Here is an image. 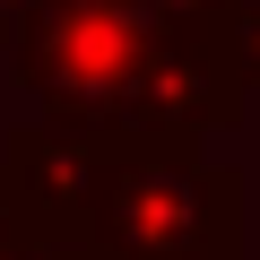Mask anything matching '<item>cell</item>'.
<instances>
[{
	"mask_svg": "<svg viewBox=\"0 0 260 260\" xmlns=\"http://www.w3.org/2000/svg\"><path fill=\"white\" fill-rule=\"evenodd\" d=\"M35 260H104V251H87V243H44Z\"/></svg>",
	"mask_w": 260,
	"mask_h": 260,
	"instance_id": "obj_6",
	"label": "cell"
},
{
	"mask_svg": "<svg viewBox=\"0 0 260 260\" xmlns=\"http://www.w3.org/2000/svg\"><path fill=\"white\" fill-rule=\"evenodd\" d=\"M35 251H44V225L9 200V182H0V260H35Z\"/></svg>",
	"mask_w": 260,
	"mask_h": 260,
	"instance_id": "obj_4",
	"label": "cell"
},
{
	"mask_svg": "<svg viewBox=\"0 0 260 260\" xmlns=\"http://www.w3.org/2000/svg\"><path fill=\"white\" fill-rule=\"evenodd\" d=\"M35 9H44V0H0V44H18V35H26V18H35Z\"/></svg>",
	"mask_w": 260,
	"mask_h": 260,
	"instance_id": "obj_5",
	"label": "cell"
},
{
	"mask_svg": "<svg viewBox=\"0 0 260 260\" xmlns=\"http://www.w3.org/2000/svg\"><path fill=\"white\" fill-rule=\"evenodd\" d=\"M78 243L104 260H243V182L200 148H104Z\"/></svg>",
	"mask_w": 260,
	"mask_h": 260,
	"instance_id": "obj_2",
	"label": "cell"
},
{
	"mask_svg": "<svg viewBox=\"0 0 260 260\" xmlns=\"http://www.w3.org/2000/svg\"><path fill=\"white\" fill-rule=\"evenodd\" d=\"M217 70L234 95H260V0H234V18L217 26Z\"/></svg>",
	"mask_w": 260,
	"mask_h": 260,
	"instance_id": "obj_3",
	"label": "cell"
},
{
	"mask_svg": "<svg viewBox=\"0 0 260 260\" xmlns=\"http://www.w3.org/2000/svg\"><path fill=\"white\" fill-rule=\"evenodd\" d=\"M9 52L52 130L87 148H200L243 113L217 52L148 18L139 0H44Z\"/></svg>",
	"mask_w": 260,
	"mask_h": 260,
	"instance_id": "obj_1",
	"label": "cell"
}]
</instances>
